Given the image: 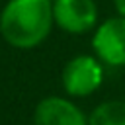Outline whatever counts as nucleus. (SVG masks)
I'll return each instance as SVG.
<instances>
[{
    "mask_svg": "<svg viewBox=\"0 0 125 125\" xmlns=\"http://www.w3.org/2000/svg\"><path fill=\"white\" fill-rule=\"evenodd\" d=\"M53 18L55 25L70 35H84L100 23L94 0H53Z\"/></svg>",
    "mask_w": 125,
    "mask_h": 125,
    "instance_id": "obj_4",
    "label": "nucleus"
},
{
    "mask_svg": "<svg viewBox=\"0 0 125 125\" xmlns=\"http://www.w3.org/2000/svg\"><path fill=\"white\" fill-rule=\"evenodd\" d=\"M104 62L96 55H76L72 57L61 74L64 92L70 98H86L100 90L104 82Z\"/></svg>",
    "mask_w": 125,
    "mask_h": 125,
    "instance_id": "obj_2",
    "label": "nucleus"
},
{
    "mask_svg": "<svg viewBox=\"0 0 125 125\" xmlns=\"http://www.w3.org/2000/svg\"><path fill=\"white\" fill-rule=\"evenodd\" d=\"M33 125H88V117L68 98L47 96L35 105Z\"/></svg>",
    "mask_w": 125,
    "mask_h": 125,
    "instance_id": "obj_5",
    "label": "nucleus"
},
{
    "mask_svg": "<svg viewBox=\"0 0 125 125\" xmlns=\"http://www.w3.org/2000/svg\"><path fill=\"white\" fill-rule=\"evenodd\" d=\"M53 25V0H8L0 12V35L16 49L41 45Z\"/></svg>",
    "mask_w": 125,
    "mask_h": 125,
    "instance_id": "obj_1",
    "label": "nucleus"
},
{
    "mask_svg": "<svg viewBox=\"0 0 125 125\" xmlns=\"http://www.w3.org/2000/svg\"><path fill=\"white\" fill-rule=\"evenodd\" d=\"M88 125H125V102L105 100L98 104L88 115Z\"/></svg>",
    "mask_w": 125,
    "mask_h": 125,
    "instance_id": "obj_6",
    "label": "nucleus"
},
{
    "mask_svg": "<svg viewBox=\"0 0 125 125\" xmlns=\"http://www.w3.org/2000/svg\"><path fill=\"white\" fill-rule=\"evenodd\" d=\"M92 51L105 64L125 68V18L111 16L92 31Z\"/></svg>",
    "mask_w": 125,
    "mask_h": 125,
    "instance_id": "obj_3",
    "label": "nucleus"
},
{
    "mask_svg": "<svg viewBox=\"0 0 125 125\" xmlns=\"http://www.w3.org/2000/svg\"><path fill=\"white\" fill-rule=\"evenodd\" d=\"M113 8H115V14L117 16H123L125 18V0H113Z\"/></svg>",
    "mask_w": 125,
    "mask_h": 125,
    "instance_id": "obj_7",
    "label": "nucleus"
}]
</instances>
